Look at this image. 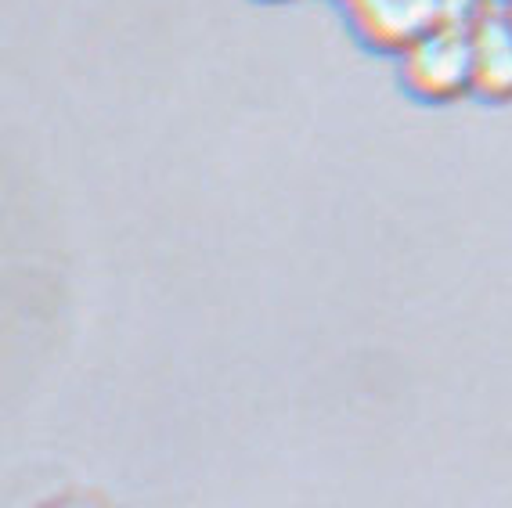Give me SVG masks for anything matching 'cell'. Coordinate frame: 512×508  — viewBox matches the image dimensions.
<instances>
[{
	"mask_svg": "<svg viewBox=\"0 0 512 508\" xmlns=\"http://www.w3.org/2000/svg\"><path fill=\"white\" fill-rule=\"evenodd\" d=\"M354 40L375 55L401 58L444 19V0H339Z\"/></svg>",
	"mask_w": 512,
	"mask_h": 508,
	"instance_id": "cell-2",
	"label": "cell"
},
{
	"mask_svg": "<svg viewBox=\"0 0 512 508\" xmlns=\"http://www.w3.org/2000/svg\"><path fill=\"white\" fill-rule=\"evenodd\" d=\"M473 37V98L487 105L512 101V22L487 15L469 26Z\"/></svg>",
	"mask_w": 512,
	"mask_h": 508,
	"instance_id": "cell-3",
	"label": "cell"
},
{
	"mask_svg": "<svg viewBox=\"0 0 512 508\" xmlns=\"http://www.w3.org/2000/svg\"><path fill=\"white\" fill-rule=\"evenodd\" d=\"M394 62L401 91L419 105L444 109L473 98V37L458 22H440Z\"/></svg>",
	"mask_w": 512,
	"mask_h": 508,
	"instance_id": "cell-1",
	"label": "cell"
},
{
	"mask_svg": "<svg viewBox=\"0 0 512 508\" xmlns=\"http://www.w3.org/2000/svg\"><path fill=\"white\" fill-rule=\"evenodd\" d=\"M256 4H296V0H256Z\"/></svg>",
	"mask_w": 512,
	"mask_h": 508,
	"instance_id": "cell-5",
	"label": "cell"
},
{
	"mask_svg": "<svg viewBox=\"0 0 512 508\" xmlns=\"http://www.w3.org/2000/svg\"><path fill=\"white\" fill-rule=\"evenodd\" d=\"M44 508H116L112 501H105L101 494H87V490H76V494H65V498L47 501Z\"/></svg>",
	"mask_w": 512,
	"mask_h": 508,
	"instance_id": "cell-4",
	"label": "cell"
}]
</instances>
